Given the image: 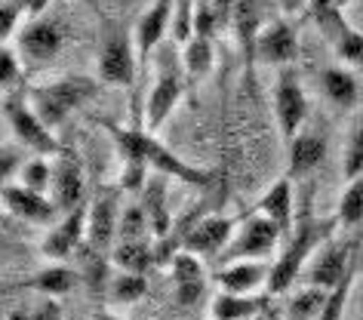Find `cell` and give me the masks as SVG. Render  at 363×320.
Wrapping results in <instances>:
<instances>
[{"label":"cell","mask_w":363,"mask_h":320,"mask_svg":"<svg viewBox=\"0 0 363 320\" xmlns=\"http://www.w3.org/2000/svg\"><path fill=\"white\" fill-rule=\"evenodd\" d=\"M102 126L111 133V139L117 145V151H121V158L139 160L151 172L167 176V179H179L182 185L210 188V182H213L210 170L194 167V163H188L185 158H179L176 151H169L163 142H157V136L148 133L145 126H133V130H123V126H114V123H102Z\"/></svg>","instance_id":"6da1fadb"},{"label":"cell","mask_w":363,"mask_h":320,"mask_svg":"<svg viewBox=\"0 0 363 320\" xmlns=\"http://www.w3.org/2000/svg\"><path fill=\"white\" fill-rule=\"evenodd\" d=\"M52 200L62 213H71L77 206H86V172L84 163L74 151L62 148L56 158H52Z\"/></svg>","instance_id":"8fae6325"},{"label":"cell","mask_w":363,"mask_h":320,"mask_svg":"<svg viewBox=\"0 0 363 320\" xmlns=\"http://www.w3.org/2000/svg\"><path fill=\"white\" fill-rule=\"evenodd\" d=\"M342 176L345 182L363 176V121L348 133V142L342 151Z\"/></svg>","instance_id":"d6a6232c"},{"label":"cell","mask_w":363,"mask_h":320,"mask_svg":"<svg viewBox=\"0 0 363 320\" xmlns=\"http://www.w3.org/2000/svg\"><path fill=\"white\" fill-rule=\"evenodd\" d=\"M259 213L268 216L271 222L280 228V234L289 237L296 231V188H293V179L284 176L277 182H271L265 188V194L259 197Z\"/></svg>","instance_id":"ac0fdd59"},{"label":"cell","mask_w":363,"mask_h":320,"mask_svg":"<svg viewBox=\"0 0 363 320\" xmlns=\"http://www.w3.org/2000/svg\"><path fill=\"white\" fill-rule=\"evenodd\" d=\"M323 305H326V289L320 287H302L293 292V299L284 308V320H320L323 317Z\"/></svg>","instance_id":"484cf974"},{"label":"cell","mask_w":363,"mask_h":320,"mask_svg":"<svg viewBox=\"0 0 363 320\" xmlns=\"http://www.w3.org/2000/svg\"><path fill=\"white\" fill-rule=\"evenodd\" d=\"M172 277H176V299L182 305H194L206 289V268L203 259L188 250H179L172 255Z\"/></svg>","instance_id":"ffe728a7"},{"label":"cell","mask_w":363,"mask_h":320,"mask_svg":"<svg viewBox=\"0 0 363 320\" xmlns=\"http://www.w3.org/2000/svg\"><path fill=\"white\" fill-rule=\"evenodd\" d=\"M298 59V38L286 19H271L262 25L256 38V65L268 68H289Z\"/></svg>","instance_id":"7c38bea8"},{"label":"cell","mask_w":363,"mask_h":320,"mask_svg":"<svg viewBox=\"0 0 363 320\" xmlns=\"http://www.w3.org/2000/svg\"><path fill=\"white\" fill-rule=\"evenodd\" d=\"M351 255L354 243L351 241H326L317 246V253L308 262V283L320 289H333L339 280H345L351 274Z\"/></svg>","instance_id":"4fadbf2b"},{"label":"cell","mask_w":363,"mask_h":320,"mask_svg":"<svg viewBox=\"0 0 363 320\" xmlns=\"http://www.w3.org/2000/svg\"><path fill=\"white\" fill-rule=\"evenodd\" d=\"M4 121L10 123V133L19 148L31 151V158H56L62 145L56 139V130L34 111L25 93L4 96Z\"/></svg>","instance_id":"5b68a950"},{"label":"cell","mask_w":363,"mask_h":320,"mask_svg":"<svg viewBox=\"0 0 363 320\" xmlns=\"http://www.w3.org/2000/svg\"><path fill=\"white\" fill-rule=\"evenodd\" d=\"M330 47L348 68H363V31H357L351 22L339 31V38L330 40Z\"/></svg>","instance_id":"4dcf8cb0"},{"label":"cell","mask_w":363,"mask_h":320,"mask_svg":"<svg viewBox=\"0 0 363 320\" xmlns=\"http://www.w3.org/2000/svg\"><path fill=\"white\" fill-rule=\"evenodd\" d=\"M111 262L117 271H133V274H145L157 262V246H154V237H145V241H117Z\"/></svg>","instance_id":"cb8c5ba5"},{"label":"cell","mask_w":363,"mask_h":320,"mask_svg":"<svg viewBox=\"0 0 363 320\" xmlns=\"http://www.w3.org/2000/svg\"><path fill=\"white\" fill-rule=\"evenodd\" d=\"M271 268L274 262L268 259H240V262H225V268L216 274V287L222 292L234 296H262L271 283Z\"/></svg>","instance_id":"9a60e30c"},{"label":"cell","mask_w":363,"mask_h":320,"mask_svg":"<svg viewBox=\"0 0 363 320\" xmlns=\"http://www.w3.org/2000/svg\"><path fill=\"white\" fill-rule=\"evenodd\" d=\"M274 121H277V130H280V139L286 145L296 139L298 133L305 130L308 123V93L302 87V77L298 71L289 65V68H280L277 77H274Z\"/></svg>","instance_id":"52a82bcc"},{"label":"cell","mask_w":363,"mask_h":320,"mask_svg":"<svg viewBox=\"0 0 363 320\" xmlns=\"http://www.w3.org/2000/svg\"><path fill=\"white\" fill-rule=\"evenodd\" d=\"M320 89H323V96L330 99V105L342 108V111H354V108L363 102V84H360V77L354 75L351 68H345V65L323 68Z\"/></svg>","instance_id":"44dd1931"},{"label":"cell","mask_w":363,"mask_h":320,"mask_svg":"<svg viewBox=\"0 0 363 320\" xmlns=\"http://www.w3.org/2000/svg\"><path fill=\"white\" fill-rule=\"evenodd\" d=\"M262 25H265L262 22V0H238V4H234L231 28L240 43V56H243L247 75H252V65H256V38H259Z\"/></svg>","instance_id":"d6986e66"},{"label":"cell","mask_w":363,"mask_h":320,"mask_svg":"<svg viewBox=\"0 0 363 320\" xmlns=\"http://www.w3.org/2000/svg\"><path fill=\"white\" fill-rule=\"evenodd\" d=\"M182 65H185L188 84H197V80L210 77L213 68H216V43H213V38H201V34H194V38L182 47Z\"/></svg>","instance_id":"d4e9b609"},{"label":"cell","mask_w":363,"mask_h":320,"mask_svg":"<svg viewBox=\"0 0 363 320\" xmlns=\"http://www.w3.org/2000/svg\"><path fill=\"white\" fill-rule=\"evenodd\" d=\"M256 320H284V317H277V314H274V311H271V308H268V311H262V314H259Z\"/></svg>","instance_id":"8d00e7d4"},{"label":"cell","mask_w":363,"mask_h":320,"mask_svg":"<svg viewBox=\"0 0 363 320\" xmlns=\"http://www.w3.org/2000/svg\"><path fill=\"white\" fill-rule=\"evenodd\" d=\"M74 320H80V317H74Z\"/></svg>","instance_id":"60d3db41"},{"label":"cell","mask_w":363,"mask_h":320,"mask_svg":"<svg viewBox=\"0 0 363 320\" xmlns=\"http://www.w3.org/2000/svg\"><path fill=\"white\" fill-rule=\"evenodd\" d=\"M354 283V271L345 280H339L333 289H326V305H323V317L320 320H342L345 305H348V292Z\"/></svg>","instance_id":"836d02e7"},{"label":"cell","mask_w":363,"mask_h":320,"mask_svg":"<svg viewBox=\"0 0 363 320\" xmlns=\"http://www.w3.org/2000/svg\"><path fill=\"white\" fill-rule=\"evenodd\" d=\"M335 4H339V6H342V10H345V6H348V4H351V0H335Z\"/></svg>","instance_id":"ab89813d"},{"label":"cell","mask_w":363,"mask_h":320,"mask_svg":"<svg viewBox=\"0 0 363 320\" xmlns=\"http://www.w3.org/2000/svg\"><path fill=\"white\" fill-rule=\"evenodd\" d=\"M302 4H308V0H284V6H286V10H298V6H302Z\"/></svg>","instance_id":"74e56055"},{"label":"cell","mask_w":363,"mask_h":320,"mask_svg":"<svg viewBox=\"0 0 363 320\" xmlns=\"http://www.w3.org/2000/svg\"><path fill=\"white\" fill-rule=\"evenodd\" d=\"M96 93H99L96 80L77 77V75H68V77L52 80V84H40V87L25 89V96H28V102L34 105V111H38L52 130H59L77 108L93 102Z\"/></svg>","instance_id":"277c9868"},{"label":"cell","mask_w":363,"mask_h":320,"mask_svg":"<svg viewBox=\"0 0 363 320\" xmlns=\"http://www.w3.org/2000/svg\"><path fill=\"white\" fill-rule=\"evenodd\" d=\"M4 206L10 216L22 219V222H31V225H52L62 213L50 194L31 191V188L19 185V182L4 185Z\"/></svg>","instance_id":"2e32d148"},{"label":"cell","mask_w":363,"mask_h":320,"mask_svg":"<svg viewBox=\"0 0 363 320\" xmlns=\"http://www.w3.org/2000/svg\"><path fill=\"white\" fill-rule=\"evenodd\" d=\"M339 228V219H314V216H305L302 225H296V231L289 234V246L280 253V259L274 262L271 268V283H268V292L277 296V292H286L293 283L298 280V274L311 255L317 253V246L326 243L333 237V231Z\"/></svg>","instance_id":"3957f363"},{"label":"cell","mask_w":363,"mask_h":320,"mask_svg":"<svg viewBox=\"0 0 363 320\" xmlns=\"http://www.w3.org/2000/svg\"><path fill=\"white\" fill-rule=\"evenodd\" d=\"M86 216L89 206H77L71 213H62V219L47 231L40 250L50 259H68L71 253L80 250V243H86Z\"/></svg>","instance_id":"e0dca14e"},{"label":"cell","mask_w":363,"mask_h":320,"mask_svg":"<svg viewBox=\"0 0 363 320\" xmlns=\"http://www.w3.org/2000/svg\"><path fill=\"white\" fill-rule=\"evenodd\" d=\"M335 219L342 228H357L363 222V176L345 182V191L335 206Z\"/></svg>","instance_id":"f546056e"},{"label":"cell","mask_w":363,"mask_h":320,"mask_svg":"<svg viewBox=\"0 0 363 320\" xmlns=\"http://www.w3.org/2000/svg\"><path fill=\"white\" fill-rule=\"evenodd\" d=\"M25 65L28 62L22 59V53L16 50V43H4L0 50V87H4V96L13 93H25Z\"/></svg>","instance_id":"83f0119b"},{"label":"cell","mask_w":363,"mask_h":320,"mask_svg":"<svg viewBox=\"0 0 363 320\" xmlns=\"http://www.w3.org/2000/svg\"><path fill=\"white\" fill-rule=\"evenodd\" d=\"M268 311V296H234V292H216L210 302V320H256Z\"/></svg>","instance_id":"603a6c76"},{"label":"cell","mask_w":363,"mask_h":320,"mask_svg":"<svg viewBox=\"0 0 363 320\" xmlns=\"http://www.w3.org/2000/svg\"><path fill=\"white\" fill-rule=\"evenodd\" d=\"M52 172H56L52 158H31V160H25V167L19 172V185L52 197Z\"/></svg>","instance_id":"1f68e13d"},{"label":"cell","mask_w":363,"mask_h":320,"mask_svg":"<svg viewBox=\"0 0 363 320\" xmlns=\"http://www.w3.org/2000/svg\"><path fill=\"white\" fill-rule=\"evenodd\" d=\"M238 222L240 219H231V216H222V213H210V216H197V219H188L182 225V243L179 250H188L201 259H216L228 250V243L234 241V231H238Z\"/></svg>","instance_id":"ba28073f"},{"label":"cell","mask_w":363,"mask_h":320,"mask_svg":"<svg viewBox=\"0 0 363 320\" xmlns=\"http://www.w3.org/2000/svg\"><path fill=\"white\" fill-rule=\"evenodd\" d=\"M154 59H157V77L151 80V89L145 96V108H142V126L148 133H157L169 121L188 89V75H185V65H182L179 43L160 47Z\"/></svg>","instance_id":"7a4b0ae2"},{"label":"cell","mask_w":363,"mask_h":320,"mask_svg":"<svg viewBox=\"0 0 363 320\" xmlns=\"http://www.w3.org/2000/svg\"><path fill=\"white\" fill-rule=\"evenodd\" d=\"M286 148H289V172H286L289 179L311 176V172L326 160V139H323V133L308 130V126L286 145Z\"/></svg>","instance_id":"7402d4cb"},{"label":"cell","mask_w":363,"mask_h":320,"mask_svg":"<svg viewBox=\"0 0 363 320\" xmlns=\"http://www.w3.org/2000/svg\"><path fill=\"white\" fill-rule=\"evenodd\" d=\"M28 287L43 292V296H50V299L68 296V292L77 287V271H71L68 265H50V268L34 274V277L28 280Z\"/></svg>","instance_id":"4316f807"},{"label":"cell","mask_w":363,"mask_h":320,"mask_svg":"<svg viewBox=\"0 0 363 320\" xmlns=\"http://www.w3.org/2000/svg\"><path fill=\"white\" fill-rule=\"evenodd\" d=\"M121 191H102L93 204H89V216H86V246L89 250H108L117 241L121 231Z\"/></svg>","instance_id":"5bb4252c"},{"label":"cell","mask_w":363,"mask_h":320,"mask_svg":"<svg viewBox=\"0 0 363 320\" xmlns=\"http://www.w3.org/2000/svg\"><path fill=\"white\" fill-rule=\"evenodd\" d=\"M65 22L62 19H52V16H38V19H31L25 28L19 31V38H16V50L22 53V59L28 62V65H47L62 53L65 47Z\"/></svg>","instance_id":"30bf717a"},{"label":"cell","mask_w":363,"mask_h":320,"mask_svg":"<svg viewBox=\"0 0 363 320\" xmlns=\"http://www.w3.org/2000/svg\"><path fill=\"white\" fill-rule=\"evenodd\" d=\"M93 320H123V317H117V314H96Z\"/></svg>","instance_id":"f35d334b"},{"label":"cell","mask_w":363,"mask_h":320,"mask_svg":"<svg viewBox=\"0 0 363 320\" xmlns=\"http://www.w3.org/2000/svg\"><path fill=\"white\" fill-rule=\"evenodd\" d=\"M6 320H38V317H31V314H28V311L16 308V311H10V314H6Z\"/></svg>","instance_id":"d590c367"},{"label":"cell","mask_w":363,"mask_h":320,"mask_svg":"<svg viewBox=\"0 0 363 320\" xmlns=\"http://www.w3.org/2000/svg\"><path fill=\"white\" fill-rule=\"evenodd\" d=\"M148 292V280L145 274H133V271H117L111 283H108V296H111L114 305H135V302L145 299Z\"/></svg>","instance_id":"f1b7e54d"},{"label":"cell","mask_w":363,"mask_h":320,"mask_svg":"<svg viewBox=\"0 0 363 320\" xmlns=\"http://www.w3.org/2000/svg\"><path fill=\"white\" fill-rule=\"evenodd\" d=\"M280 228L271 222L268 216H262L259 209H252L238 222L234 241L228 243V250L222 253V262H240V259H268L277 250L280 241Z\"/></svg>","instance_id":"9c48e42d"},{"label":"cell","mask_w":363,"mask_h":320,"mask_svg":"<svg viewBox=\"0 0 363 320\" xmlns=\"http://www.w3.org/2000/svg\"><path fill=\"white\" fill-rule=\"evenodd\" d=\"M0 176H4V185H13V182H19V172H22V167H25V160H19V154H16V148L13 145H6L4 142V151H0Z\"/></svg>","instance_id":"e575fe53"},{"label":"cell","mask_w":363,"mask_h":320,"mask_svg":"<svg viewBox=\"0 0 363 320\" xmlns=\"http://www.w3.org/2000/svg\"><path fill=\"white\" fill-rule=\"evenodd\" d=\"M96 77H99V84L126 87V89L135 87V80H142L135 38L126 28H111L108 31V38L102 40V47H99Z\"/></svg>","instance_id":"8992f818"}]
</instances>
